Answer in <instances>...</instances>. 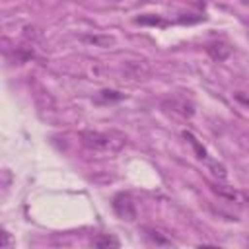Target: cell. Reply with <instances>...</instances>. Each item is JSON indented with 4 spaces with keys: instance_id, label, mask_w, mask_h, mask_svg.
Instances as JSON below:
<instances>
[{
    "instance_id": "cell-10",
    "label": "cell",
    "mask_w": 249,
    "mask_h": 249,
    "mask_svg": "<svg viewBox=\"0 0 249 249\" xmlns=\"http://www.w3.org/2000/svg\"><path fill=\"white\" fill-rule=\"evenodd\" d=\"M2 237H4V239H2V247H8V245L12 243V241H10V233H2Z\"/></svg>"
},
{
    "instance_id": "cell-5",
    "label": "cell",
    "mask_w": 249,
    "mask_h": 249,
    "mask_svg": "<svg viewBox=\"0 0 249 249\" xmlns=\"http://www.w3.org/2000/svg\"><path fill=\"white\" fill-rule=\"evenodd\" d=\"M91 245L93 247H119L121 243H119V239L117 237H113V235H109V233H101V235H97V237H93V241H91Z\"/></svg>"
},
{
    "instance_id": "cell-9",
    "label": "cell",
    "mask_w": 249,
    "mask_h": 249,
    "mask_svg": "<svg viewBox=\"0 0 249 249\" xmlns=\"http://www.w3.org/2000/svg\"><path fill=\"white\" fill-rule=\"evenodd\" d=\"M136 23H142V25H160V27H165L167 21L161 19L160 16H148V18H136Z\"/></svg>"
},
{
    "instance_id": "cell-6",
    "label": "cell",
    "mask_w": 249,
    "mask_h": 249,
    "mask_svg": "<svg viewBox=\"0 0 249 249\" xmlns=\"http://www.w3.org/2000/svg\"><path fill=\"white\" fill-rule=\"evenodd\" d=\"M84 41L93 43V45H99V47H109V45L115 43V39L109 37V35H103V37H99V35H88V37H84Z\"/></svg>"
},
{
    "instance_id": "cell-4",
    "label": "cell",
    "mask_w": 249,
    "mask_h": 249,
    "mask_svg": "<svg viewBox=\"0 0 249 249\" xmlns=\"http://www.w3.org/2000/svg\"><path fill=\"white\" fill-rule=\"evenodd\" d=\"M123 97H124V93H121L117 89H103L95 97V103H113V101H121Z\"/></svg>"
},
{
    "instance_id": "cell-1",
    "label": "cell",
    "mask_w": 249,
    "mask_h": 249,
    "mask_svg": "<svg viewBox=\"0 0 249 249\" xmlns=\"http://www.w3.org/2000/svg\"><path fill=\"white\" fill-rule=\"evenodd\" d=\"M80 140L86 148L93 150V152H119L126 138L119 132H99V130H82L80 132Z\"/></svg>"
},
{
    "instance_id": "cell-7",
    "label": "cell",
    "mask_w": 249,
    "mask_h": 249,
    "mask_svg": "<svg viewBox=\"0 0 249 249\" xmlns=\"http://www.w3.org/2000/svg\"><path fill=\"white\" fill-rule=\"evenodd\" d=\"M183 136H185V138H187V140L193 144V148H195V152H196V158H198V160H206V150H204V148L198 144V140H196V138H195L191 132H187V130L183 132Z\"/></svg>"
},
{
    "instance_id": "cell-3",
    "label": "cell",
    "mask_w": 249,
    "mask_h": 249,
    "mask_svg": "<svg viewBox=\"0 0 249 249\" xmlns=\"http://www.w3.org/2000/svg\"><path fill=\"white\" fill-rule=\"evenodd\" d=\"M206 53H208L214 60L222 62V60L228 58V54H230V47L224 45V43H210V45L206 47Z\"/></svg>"
},
{
    "instance_id": "cell-8",
    "label": "cell",
    "mask_w": 249,
    "mask_h": 249,
    "mask_svg": "<svg viewBox=\"0 0 249 249\" xmlns=\"http://www.w3.org/2000/svg\"><path fill=\"white\" fill-rule=\"evenodd\" d=\"M146 235H148V239H150L152 243H156V245H171V239L161 237L160 231H156V230H152V228H146Z\"/></svg>"
},
{
    "instance_id": "cell-2",
    "label": "cell",
    "mask_w": 249,
    "mask_h": 249,
    "mask_svg": "<svg viewBox=\"0 0 249 249\" xmlns=\"http://www.w3.org/2000/svg\"><path fill=\"white\" fill-rule=\"evenodd\" d=\"M113 210L121 220L132 222L136 218V206L132 202V196L128 193H117L113 196Z\"/></svg>"
}]
</instances>
